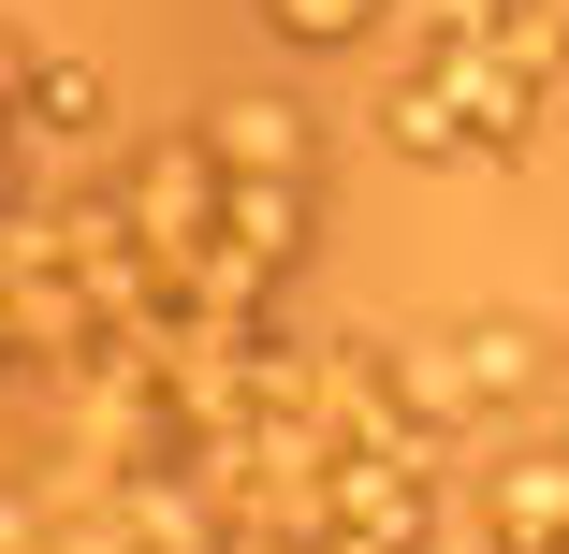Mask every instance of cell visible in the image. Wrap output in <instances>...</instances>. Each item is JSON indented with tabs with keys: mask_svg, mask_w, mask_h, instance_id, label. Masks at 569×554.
<instances>
[{
	"mask_svg": "<svg viewBox=\"0 0 569 554\" xmlns=\"http://www.w3.org/2000/svg\"><path fill=\"white\" fill-rule=\"evenodd\" d=\"M204 161L219 175H321V132H307V102L292 88H234V102H204Z\"/></svg>",
	"mask_w": 569,
	"mask_h": 554,
	"instance_id": "7a4b0ae2",
	"label": "cell"
},
{
	"mask_svg": "<svg viewBox=\"0 0 569 554\" xmlns=\"http://www.w3.org/2000/svg\"><path fill=\"white\" fill-rule=\"evenodd\" d=\"M395 16H409V44H468V30L497 16V0H395Z\"/></svg>",
	"mask_w": 569,
	"mask_h": 554,
	"instance_id": "5b68a950",
	"label": "cell"
},
{
	"mask_svg": "<svg viewBox=\"0 0 569 554\" xmlns=\"http://www.w3.org/2000/svg\"><path fill=\"white\" fill-rule=\"evenodd\" d=\"M102 118H118V88H102V59H30V88H16V132H30V161L44 147H102Z\"/></svg>",
	"mask_w": 569,
	"mask_h": 554,
	"instance_id": "3957f363",
	"label": "cell"
},
{
	"mask_svg": "<svg viewBox=\"0 0 569 554\" xmlns=\"http://www.w3.org/2000/svg\"><path fill=\"white\" fill-rule=\"evenodd\" d=\"M321 554H423V540H380V525H321Z\"/></svg>",
	"mask_w": 569,
	"mask_h": 554,
	"instance_id": "8992f818",
	"label": "cell"
},
{
	"mask_svg": "<svg viewBox=\"0 0 569 554\" xmlns=\"http://www.w3.org/2000/svg\"><path fill=\"white\" fill-rule=\"evenodd\" d=\"M395 380H409V409L452 437V453H482L497 423L569 409V351L540 336V321H511V306H468V321H438V336H409Z\"/></svg>",
	"mask_w": 569,
	"mask_h": 554,
	"instance_id": "6da1fadb",
	"label": "cell"
},
{
	"mask_svg": "<svg viewBox=\"0 0 569 554\" xmlns=\"http://www.w3.org/2000/svg\"><path fill=\"white\" fill-rule=\"evenodd\" d=\"M249 16H263L278 44H307V59H336V44H366L395 0H249Z\"/></svg>",
	"mask_w": 569,
	"mask_h": 554,
	"instance_id": "277c9868",
	"label": "cell"
}]
</instances>
